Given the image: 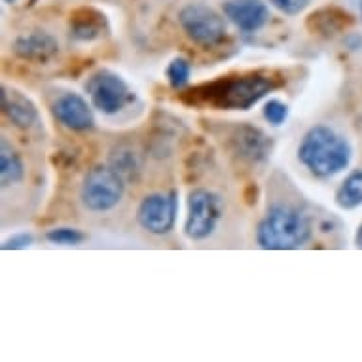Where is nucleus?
<instances>
[{
    "mask_svg": "<svg viewBox=\"0 0 362 362\" xmlns=\"http://www.w3.org/2000/svg\"><path fill=\"white\" fill-rule=\"evenodd\" d=\"M23 161L6 141H2V144H0V180H2V186L8 188V186L18 185L23 180Z\"/></svg>",
    "mask_w": 362,
    "mask_h": 362,
    "instance_id": "dca6fc26",
    "label": "nucleus"
},
{
    "mask_svg": "<svg viewBox=\"0 0 362 362\" xmlns=\"http://www.w3.org/2000/svg\"><path fill=\"white\" fill-rule=\"evenodd\" d=\"M33 241H35V238H33L30 233H13V235H10V238L2 241V250H23L27 249V247H30Z\"/></svg>",
    "mask_w": 362,
    "mask_h": 362,
    "instance_id": "5701e85b",
    "label": "nucleus"
},
{
    "mask_svg": "<svg viewBox=\"0 0 362 362\" xmlns=\"http://www.w3.org/2000/svg\"><path fill=\"white\" fill-rule=\"evenodd\" d=\"M355 243H356V247H358V249H362V224H361V228H358V232H356Z\"/></svg>",
    "mask_w": 362,
    "mask_h": 362,
    "instance_id": "b1692460",
    "label": "nucleus"
},
{
    "mask_svg": "<svg viewBox=\"0 0 362 362\" xmlns=\"http://www.w3.org/2000/svg\"><path fill=\"white\" fill-rule=\"evenodd\" d=\"M311 238V222L291 205H274L256 230V241L266 250H294Z\"/></svg>",
    "mask_w": 362,
    "mask_h": 362,
    "instance_id": "7ed1b4c3",
    "label": "nucleus"
},
{
    "mask_svg": "<svg viewBox=\"0 0 362 362\" xmlns=\"http://www.w3.org/2000/svg\"><path fill=\"white\" fill-rule=\"evenodd\" d=\"M110 167L116 169L124 178H131L135 173L141 171V161H139V156L133 150L119 148L110 158Z\"/></svg>",
    "mask_w": 362,
    "mask_h": 362,
    "instance_id": "6ab92c4d",
    "label": "nucleus"
},
{
    "mask_svg": "<svg viewBox=\"0 0 362 362\" xmlns=\"http://www.w3.org/2000/svg\"><path fill=\"white\" fill-rule=\"evenodd\" d=\"M336 203L341 209H356L362 205V171H353L336 192Z\"/></svg>",
    "mask_w": 362,
    "mask_h": 362,
    "instance_id": "f3484780",
    "label": "nucleus"
},
{
    "mask_svg": "<svg viewBox=\"0 0 362 362\" xmlns=\"http://www.w3.org/2000/svg\"><path fill=\"white\" fill-rule=\"evenodd\" d=\"M224 16L245 35L260 30L269 19L264 0H226Z\"/></svg>",
    "mask_w": 362,
    "mask_h": 362,
    "instance_id": "9b49d317",
    "label": "nucleus"
},
{
    "mask_svg": "<svg viewBox=\"0 0 362 362\" xmlns=\"http://www.w3.org/2000/svg\"><path fill=\"white\" fill-rule=\"evenodd\" d=\"M272 137L255 125H235L228 133V146L232 154L239 156L241 160H247L250 163H260L272 152Z\"/></svg>",
    "mask_w": 362,
    "mask_h": 362,
    "instance_id": "1a4fd4ad",
    "label": "nucleus"
},
{
    "mask_svg": "<svg viewBox=\"0 0 362 362\" xmlns=\"http://www.w3.org/2000/svg\"><path fill=\"white\" fill-rule=\"evenodd\" d=\"M4 2H6V4H18L19 0H4Z\"/></svg>",
    "mask_w": 362,
    "mask_h": 362,
    "instance_id": "393cba45",
    "label": "nucleus"
},
{
    "mask_svg": "<svg viewBox=\"0 0 362 362\" xmlns=\"http://www.w3.org/2000/svg\"><path fill=\"white\" fill-rule=\"evenodd\" d=\"M351 144L328 125H315L303 135L298 146V161L311 175L330 178L351 163Z\"/></svg>",
    "mask_w": 362,
    "mask_h": 362,
    "instance_id": "f03ea898",
    "label": "nucleus"
},
{
    "mask_svg": "<svg viewBox=\"0 0 362 362\" xmlns=\"http://www.w3.org/2000/svg\"><path fill=\"white\" fill-rule=\"evenodd\" d=\"M59 52V44L46 30H30L13 42V54L30 63H46Z\"/></svg>",
    "mask_w": 362,
    "mask_h": 362,
    "instance_id": "f8f14e48",
    "label": "nucleus"
},
{
    "mask_svg": "<svg viewBox=\"0 0 362 362\" xmlns=\"http://www.w3.org/2000/svg\"><path fill=\"white\" fill-rule=\"evenodd\" d=\"M125 178L108 165H95L89 169L80 188L83 207L91 213L112 211L124 197Z\"/></svg>",
    "mask_w": 362,
    "mask_h": 362,
    "instance_id": "20e7f679",
    "label": "nucleus"
},
{
    "mask_svg": "<svg viewBox=\"0 0 362 362\" xmlns=\"http://www.w3.org/2000/svg\"><path fill=\"white\" fill-rule=\"evenodd\" d=\"M52 112L59 124L72 131H89L95 125V116L88 101L72 91H66L55 99L52 105Z\"/></svg>",
    "mask_w": 362,
    "mask_h": 362,
    "instance_id": "9d476101",
    "label": "nucleus"
},
{
    "mask_svg": "<svg viewBox=\"0 0 362 362\" xmlns=\"http://www.w3.org/2000/svg\"><path fill=\"white\" fill-rule=\"evenodd\" d=\"M353 23H355V19L349 12H345L338 6H325L309 13L305 19V29L311 35L330 38V36L347 30Z\"/></svg>",
    "mask_w": 362,
    "mask_h": 362,
    "instance_id": "4468645a",
    "label": "nucleus"
},
{
    "mask_svg": "<svg viewBox=\"0 0 362 362\" xmlns=\"http://www.w3.org/2000/svg\"><path fill=\"white\" fill-rule=\"evenodd\" d=\"M264 118L272 125L285 124V119L288 118V105L279 99H269L264 105Z\"/></svg>",
    "mask_w": 362,
    "mask_h": 362,
    "instance_id": "412c9836",
    "label": "nucleus"
},
{
    "mask_svg": "<svg viewBox=\"0 0 362 362\" xmlns=\"http://www.w3.org/2000/svg\"><path fill=\"white\" fill-rule=\"evenodd\" d=\"M178 23L192 42L205 46V48L218 46L228 35L224 18L213 8L197 4V2L186 4L178 12Z\"/></svg>",
    "mask_w": 362,
    "mask_h": 362,
    "instance_id": "39448f33",
    "label": "nucleus"
},
{
    "mask_svg": "<svg viewBox=\"0 0 362 362\" xmlns=\"http://www.w3.org/2000/svg\"><path fill=\"white\" fill-rule=\"evenodd\" d=\"M281 86H283V80L275 76L274 72H239V74L218 76L211 82L186 89L180 95V101L197 108L249 110L269 91Z\"/></svg>",
    "mask_w": 362,
    "mask_h": 362,
    "instance_id": "f257e3e1",
    "label": "nucleus"
},
{
    "mask_svg": "<svg viewBox=\"0 0 362 362\" xmlns=\"http://www.w3.org/2000/svg\"><path fill=\"white\" fill-rule=\"evenodd\" d=\"M178 211L177 192L150 194L137 209V222L152 235H165L175 228Z\"/></svg>",
    "mask_w": 362,
    "mask_h": 362,
    "instance_id": "6e6552de",
    "label": "nucleus"
},
{
    "mask_svg": "<svg viewBox=\"0 0 362 362\" xmlns=\"http://www.w3.org/2000/svg\"><path fill=\"white\" fill-rule=\"evenodd\" d=\"M222 218V202L211 190L196 188L188 196V214H186L185 233L192 241H202L213 235Z\"/></svg>",
    "mask_w": 362,
    "mask_h": 362,
    "instance_id": "0eeeda50",
    "label": "nucleus"
},
{
    "mask_svg": "<svg viewBox=\"0 0 362 362\" xmlns=\"http://www.w3.org/2000/svg\"><path fill=\"white\" fill-rule=\"evenodd\" d=\"M108 33V19L93 6L78 8L71 13V36L78 42L99 40Z\"/></svg>",
    "mask_w": 362,
    "mask_h": 362,
    "instance_id": "2eb2a0df",
    "label": "nucleus"
},
{
    "mask_svg": "<svg viewBox=\"0 0 362 362\" xmlns=\"http://www.w3.org/2000/svg\"><path fill=\"white\" fill-rule=\"evenodd\" d=\"M190 74H192V65L190 61L185 59V57H175V59L167 65V71H165V76H167V82L171 86L173 89H185L190 82Z\"/></svg>",
    "mask_w": 362,
    "mask_h": 362,
    "instance_id": "a211bd4d",
    "label": "nucleus"
},
{
    "mask_svg": "<svg viewBox=\"0 0 362 362\" xmlns=\"http://www.w3.org/2000/svg\"><path fill=\"white\" fill-rule=\"evenodd\" d=\"M86 91L91 105L103 114H118L133 101V91L124 78L116 72L101 69L93 72L86 82Z\"/></svg>",
    "mask_w": 362,
    "mask_h": 362,
    "instance_id": "423d86ee",
    "label": "nucleus"
},
{
    "mask_svg": "<svg viewBox=\"0 0 362 362\" xmlns=\"http://www.w3.org/2000/svg\"><path fill=\"white\" fill-rule=\"evenodd\" d=\"M46 239L54 245H66V247H74L80 245L86 239V233L76 230V228H54L46 233Z\"/></svg>",
    "mask_w": 362,
    "mask_h": 362,
    "instance_id": "aec40b11",
    "label": "nucleus"
},
{
    "mask_svg": "<svg viewBox=\"0 0 362 362\" xmlns=\"http://www.w3.org/2000/svg\"><path fill=\"white\" fill-rule=\"evenodd\" d=\"M269 2H272V6L286 13V16H298L309 6L311 0H269Z\"/></svg>",
    "mask_w": 362,
    "mask_h": 362,
    "instance_id": "4be33fe9",
    "label": "nucleus"
},
{
    "mask_svg": "<svg viewBox=\"0 0 362 362\" xmlns=\"http://www.w3.org/2000/svg\"><path fill=\"white\" fill-rule=\"evenodd\" d=\"M2 112L8 122L19 129H30L38 124V108L23 91L13 88H2Z\"/></svg>",
    "mask_w": 362,
    "mask_h": 362,
    "instance_id": "ddd939ff",
    "label": "nucleus"
}]
</instances>
